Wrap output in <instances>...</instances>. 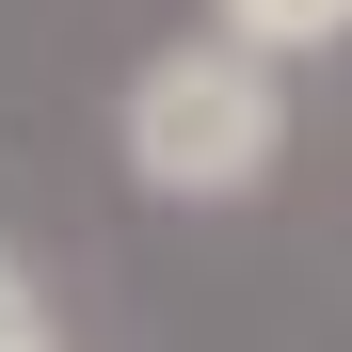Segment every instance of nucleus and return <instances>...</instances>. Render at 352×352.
Instances as JSON below:
<instances>
[{
    "instance_id": "obj_1",
    "label": "nucleus",
    "mask_w": 352,
    "mask_h": 352,
    "mask_svg": "<svg viewBox=\"0 0 352 352\" xmlns=\"http://www.w3.org/2000/svg\"><path fill=\"white\" fill-rule=\"evenodd\" d=\"M272 160H288V80H272V48L192 32V48H160V65L129 80V176H144V192L241 208Z\"/></svg>"
},
{
    "instance_id": "obj_2",
    "label": "nucleus",
    "mask_w": 352,
    "mask_h": 352,
    "mask_svg": "<svg viewBox=\"0 0 352 352\" xmlns=\"http://www.w3.org/2000/svg\"><path fill=\"white\" fill-rule=\"evenodd\" d=\"M224 32L288 65V48H336V32H352V0H224Z\"/></svg>"
},
{
    "instance_id": "obj_3",
    "label": "nucleus",
    "mask_w": 352,
    "mask_h": 352,
    "mask_svg": "<svg viewBox=\"0 0 352 352\" xmlns=\"http://www.w3.org/2000/svg\"><path fill=\"white\" fill-rule=\"evenodd\" d=\"M0 320H32V272H16V241H0Z\"/></svg>"
},
{
    "instance_id": "obj_4",
    "label": "nucleus",
    "mask_w": 352,
    "mask_h": 352,
    "mask_svg": "<svg viewBox=\"0 0 352 352\" xmlns=\"http://www.w3.org/2000/svg\"><path fill=\"white\" fill-rule=\"evenodd\" d=\"M0 352H48V336H32V320H0Z\"/></svg>"
}]
</instances>
